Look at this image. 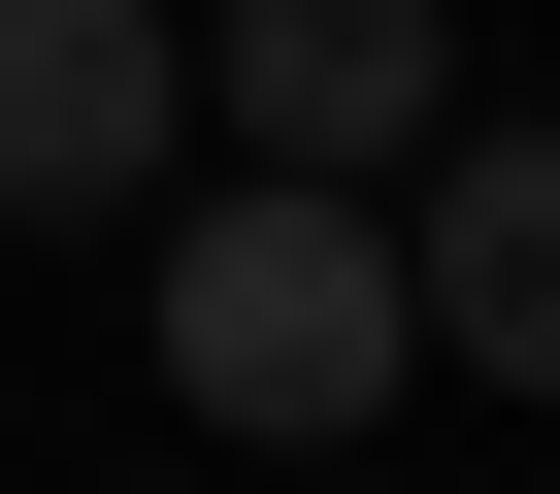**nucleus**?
<instances>
[{
	"label": "nucleus",
	"mask_w": 560,
	"mask_h": 494,
	"mask_svg": "<svg viewBox=\"0 0 560 494\" xmlns=\"http://www.w3.org/2000/svg\"><path fill=\"white\" fill-rule=\"evenodd\" d=\"M396 363H429V330H396V231H363V198H264V165H231V198L165 231V396H198L231 461H330Z\"/></svg>",
	"instance_id": "obj_1"
},
{
	"label": "nucleus",
	"mask_w": 560,
	"mask_h": 494,
	"mask_svg": "<svg viewBox=\"0 0 560 494\" xmlns=\"http://www.w3.org/2000/svg\"><path fill=\"white\" fill-rule=\"evenodd\" d=\"M165 99H231L264 198H396V165L462 132V0H198Z\"/></svg>",
	"instance_id": "obj_2"
},
{
	"label": "nucleus",
	"mask_w": 560,
	"mask_h": 494,
	"mask_svg": "<svg viewBox=\"0 0 560 494\" xmlns=\"http://www.w3.org/2000/svg\"><path fill=\"white\" fill-rule=\"evenodd\" d=\"M396 330H429V363H494V396L560 363V132H494V99H462V132L396 165Z\"/></svg>",
	"instance_id": "obj_3"
},
{
	"label": "nucleus",
	"mask_w": 560,
	"mask_h": 494,
	"mask_svg": "<svg viewBox=\"0 0 560 494\" xmlns=\"http://www.w3.org/2000/svg\"><path fill=\"white\" fill-rule=\"evenodd\" d=\"M165 0H0V198L34 231H100V198H165Z\"/></svg>",
	"instance_id": "obj_4"
}]
</instances>
